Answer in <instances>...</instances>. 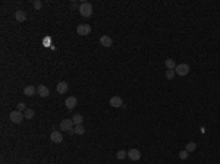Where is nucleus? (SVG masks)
Segmentation results:
<instances>
[{
  "label": "nucleus",
  "mask_w": 220,
  "mask_h": 164,
  "mask_svg": "<svg viewBox=\"0 0 220 164\" xmlns=\"http://www.w3.org/2000/svg\"><path fill=\"white\" fill-rule=\"evenodd\" d=\"M126 155H128V151L120 149V151H118V153H116V158H118V160H123V158H126Z\"/></svg>",
  "instance_id": "a211bd4d"
},
{
  "label": "nucleus",
  "mask_w": 220,
  "mask_h": 164,
  "mask_svg": "<svg viewBox=\"0 0 220 164\" xmlns=\"http://www.w3.org/2000/svg\"><path fill=\"white\" fill-rule=\"evenodd\" d=\"M50 141H53V142H56V144H60L63 141V135L59 130H53L50 133Z\"/></svg>",
  "instance_id": "6e6552de"
},
{
  "label": "nucleus",
  "mask_w": 220,
  "mask_h": 164,
  "mask_svg": "<svg viewBox=\"0 0 220 164\" xmlns=\"http://www.w3.org/2000/svg\"><path fill=\"white\" fill-rule=\"evenodd\" d=\"M77 32L79 35H88L91 32V26L88 25V24H81V25H78Z\"/></svg>",
  "instance_id": "39448f33"
},
{
  "label": "nucleus",
  "mask_w": 220,
  "mask_h": 164,
  "mask_svg": "<svg viewBox=\"0 0 220 164\" xmlns=\"http://www.w3.org/2000/svg\"><path fill=\"white\" fill-rule=\"evenodd\" d=\"M164 65H166V67H167L169 71H175L176 66H178V65L175 63L173 59H166V60H164Z\"/></svg>",
  "instance_id": "2eb2a0df"
},
{
  "label": "nucleus",
  "mask_w": 220,
  "mask_h": 164,
  "mask_svg": "<svg viewBox=\"0 0 220 164\" xmlns=\"http://www.w3.org/2000/svg\"><path fill=\"white\" fill-rule=\"evenodd\" d=\"M77 98L75 97H68L66 98V101H65V106L68 107V110H72V108H75L77 107Z\"/></svg>",
  "instance_id": "9b49d317"
},
{
  "label": "nucleus",
  "mask_w": 220,
  "mask_h": 164,
  "mask_svg": "<svg viewBox=\"0 0 220 164\" xmlns=\"http://www.w3.org/2000/svg\"><path fill=\"white\" fill-rule=\"evenodd\" d=\"M16 107H18V112H25V110H26V107H25V104H24V102H19Z\"/></svg>",
  "instance_id": "5701e85b"
},
{
  "label": "nucleus",
  "mask_w": 220,
  "mask_h": 164,
  "mask_svg": "<svg viewBox=\"0 0 220 164\" xmlns=\"http://www.w3.org/2000/svg\"><path fill=\"white\" fill-rule=\"evenodd\" d=\"M175 75H176V72H175V71H167V72H166V78H167V79H173Z\"/></svg>",
  "instance_id": "412c9836"
},
{
  "label": "nucleus",
  "mask_w": 220,
  "mask_h": 164,
  "mask_svg": "<svg viewBox=\"0 0 220 164\" xmlns=\"http://www.w3.org/2000/svg\"><path fill=\"white\" fill-rule=\"evenodd\" d=\"M188 154H190V153H188L186 149H184V151H180V153H179V157L182 160H186V158H188Z\"/></svg>",
  "instance_id": "4be33fe9"
},
{
  "label": "nucleus",
  "mask_w": 220,
  "mask_h": 164,
  "mask_svg": "<svg viewBox=\"0 0 220 164\" xmlns=\"http://www.w3.org/2000/svg\"><path fill=\"white\" fill-rule=\"evenodd\" d=\"M110 106L115 108H119V107H123V100L118 95H115V97L110 98Z\"/></svg>",
  "instance_id": "0eeeda50"
},
{
  "label": "nucleus",
  "mask_w": 220,
  "mask_h": 164,
  "mask_svg": "<svg viewBox=\"0 0 220 164\" xmlns=\"http://www.w3.org/2000/svg\"><path fill=\"white\" fill-rule=\"evenodd\" d=\"M79 15L84 18H90L92 15V5L88 2H84L79 5Z\"/></svg>",
  "instance_id": "f257e3e1"
},
{
  "label": "nucleus",
  "mask_w": 220,
  "mask_h": 164,
  "mask_svg": "<svg viewBox=\"0 0 220 164\" xmlns=\"http://www.w3.org/2000/svg\"><path fill=\"white\" fill-rule=\"evenodd\" d=\"M24 119H25L24 113L18 112V110H15V112H10V114H9V120L12 123H21Z\"/></svg>",
  "instance_id": "f03ea898"
},
{
  "label": "nucleus",
  "mask_w": 220,
  "mask_h": 164,
  "mask_svg": "<svg viewBox=\"0 0 220 164\" xmlns=\"http://www.w3.org/2000/svg\"><path fill=\"white\" fill-rule=\"evenodd\" d=\"M185 149H186L188 153H192V151L197 149V144H195V142H188V144H186V147H185Z\"/></svg>",
  "instance_id": "6ab92c4d"
},
{
  "label": "nucleus",
  "mask_w": 220,
  "mask_h": 164,
  "mask_svg": "<svg viewBox=\"0 0 220 164\" xmlns=\"http://www.w3.org/2000/svg\"><path fill=\"white\" fill-rule=\"evenodd\" d=\"M24 116H25V119H30V120H31V119L35 116V113H34L32 108H26L25 112H24Z\"/></svg>",
  "instance_id": "f3484780"
},
{
  "label": "nucleus",
  "mask_w": 220,
  "mask_h": 164,
  "mask_svg": "<svg viewBox=\"0 0 220 164\" xmlns=\"http://www.w3.org/2000/svg\"><path fill=\"white\" fill-rule=\"evenodd\" d=\"M37 94L43 98H47L50 95V89H49L46 85H38V87H37Z\"/></svg>",
  "instance_id": "423d86ee"
},
{
  "label": "nucleus",
  "mask_w": 220,
  "mask_h": 164,
  "mask_svg": "<svg viewBox=\"0 0 220 164\" xmlns=\"http://www.w3.org/2000/svg\"><path fill=\"white\" fill-rule=\"evenodd\" d=\"M60 129L62 130H66V132L73 130V122H72V119H63L60 122Z\"/></svg>",
  "instance_id": "20e7f679"
},
{
  "label": "nucleus",
  "mask_w": 220,
  "mask_h": 164,
  "mask_svg": "<svg viewBox=\"0 0 220 164\" xmlns=\"http://www.w3.org/2000/svg\"><path fill=\"white\" fill-rule=\"evenodd\" d=\"M68 82H59V84H57L56 85V91H57V94H66L68 92Z\"/></svg>",
  "instance_id": "9d476101"
},
{
  "label": "nucleus",
  "mask_w": 220,
  "mask_h": 164,
  "mask_svg": "<svg viewBox=\"0 0 220 164\" xmlns=\"http://www.w3.org/2000/svg\"><path fill=\"white\" fill-rule=\"evenodd\" d=\"M72 122H73V125H82V122H84V117H82L81 114H75L73 117H72Z\"/></svg>",
  "instance_id": "dca6fc26"
},
{
  "label": "nucleus",
  "mask_w": 220,
  "mask_h": 164,
  "mask_svg": "<svg viewBox=\"0 0 220 164\" xmlns=\"http://www.w3.org/2000/svg\"><path fill=\"white\" fill-rule=\"evenodd\" d=\"M128 157L129 160H132V161H138L139 158H141V153H139L138 149H129L128 151Z\"/></svg>",
  "instance_id": "1a4fd4ad"
},
{
  "label": "nucleus",
  "mask_w": 220,
  "mask_h": 164,
  "mask_svg": "<svg viewBox=\"0 0 220 164\" xmlns=\"http://www.w3.org/2000/svg\"><path fill=\"white\" fill-rule=\"evenodd\" d=\"M37 92V88L32 87V85H28V87L24 88V95H26V97H32V95H35Z\"/></svg>",
  "instance_id": "ddd939ff"
},
{
  "label": "nucleus",
  "mask_w": 220,
  "mask_h": 164,
  "mask_svg": "<svg viewBox=\"0 0 220 164\" xmlns=\"http://www.w3.org/2000/svg\"><path fill=\"white\" fill-rule=\"evenodd\" d=\"M175 72H176V75H179V76H185V75H188V73H190V65H186V63H180V65L176 66Z\"/></svg>",
  "instance_id": "7ed1b4c3"
},
{
  "label": "nucleus",
  "mask_w": 220,
  "mask_h": 164,
  "mask_svg": "<svg viewBox=\"0 0 220 164\" xmlns=\"http://www.w3.org/2000/svg\"><path fill=\"white\" fill-rule=\"evenodd\" d=\"M100 44H101L103 47H112L113 46V40L109 35H103L101 38H100Z\"/></svg>",
  "instance_id": "f8f14e48"
},
{
  "label": "nucleus",
  "mask_w": 220,
  "mask_h": 164,
  "mask_svg": "<svg viewBox=\"0 0 220 164\" xmlns=\"http://www.w3.org/2000/svg\"><path fill=\"white\" fill-rule=\"evenodd\" d=\"M32 5H34V7H35V9H40L41 6H43V3H41L40 0H35V2H34Z\"/></svg>",
  "instance_id": "b1692460"
},
{
  "label": "nucleus",
  "mask_w": 220,
  "mask_h": 164,
  "mask_svg": "<svg viewBox=\"0 0 220 164\" xmlns=\"http://www.w3.org/2000/svg\"><path fill=\"white\" fill-rule=\"evenodd\" d=\"M15 19L18 20V22H25L26 20V13L24 12V10H16L15 12Z\"/></svg>",
  "instance_id": "4468645a"
},
{
  "label": "nucleus",
  "mask_w": 220,
  "mask_h": 164,
  "mask_svg": "<svg viewBox=\"0 0 220 164\" xmlns=\"http://www.w3.org/2000/svg\"><path fill=\"white\" fill-rule=\"evenodd\" d=\"M73 133H77V135H84V133H85V129H84L82 125H78V126H75V129H73Z\"/></svg>",
  "instance_id": "aec40b11"
}]
</instances>
